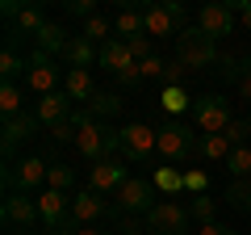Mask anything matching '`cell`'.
<instances>
[{"label": "cell", "instance_id": "obj_43", "mask_svg": "<svg viewBox=\"0 0 251 235\" xmlns=\"http://www.w3.org/2000/svg\"><path fill=\"white\" fill-rule=\"evenodd\" d=\"M239 97L251 101V67H243V76H239Z\"/></svg>", "mask_w": 251, "mask_h": 235}, {"label": "cell", "instance_id": "obj_36", "mask_svg": "<svg viewBox=\"0 0 251 235\" xmlns=\"http://www.w3.org/2000/svg\"><path fill=\"white\" fill-rule=\"evenodd\" d=\"M126 46H130V55H134V63H147V59H151V38H147V34H138V38H130V42H126Z\"/></svg>", "mask_w": 251, "mask_h": 235}, {"label": "cell", "instance_id": "obj_18", "mask_svg": "<svg viewBox=\"0 0 251 235\" xmlns=\"http://www.w3.org/2000/svg\"><path fill=\"white\" fill-rule=\"evenodd\" d=\"M100 67H109L113 76H122V72H130L134 67V55H130V46L122 42V38H109L105 46H100V59H97Z\"/></svg>", "mask_w": 251, "mask_h": 235}, {"label": "cell", "instance_id": "obj_32", "mask_svg": "<svg viewBox=\"0 0 251 235\" xmlns=\"http://www.w3.org/2000/svg\"><path fill=\"white\" fill-rule=\"evenodd\" d=\"M109 34H113V26H109V21L100 17V13H97V17H88V21H84V38H88V42L105 46V42H109Z\"/></svg>", "mask_w": 251, "mask_h": 235}, {"label": "cell", "instance_id": "obj_40", "mask_svg": "<svg viewBox=\"0 0 251 235\" xmlns=\"http://www.w3.org/2000/svg\"><path fill=\"white\" fill-rule=\"evenodd\" d=\"M117 231L122 235H143V227L134 223V214H117Z\"/></svg>", "mask_w": 251, "mask_h": 235}, {"label": "cell", "instance_id": "obj_24", "mask_svg": "<svg viewBox=\"0 0 251 235\" xmlns=\"http://www.w3.org/2000/svg\"><path fill=\"white\" fill-rule=\"evenodd\" d=\"M25 72H29V59L9 42L0 51V76H4V84H17V76H25Z\"/></svg>", "mask_w": 251, "mask_h": 235}, {"label": "cell", "instance_id": "obj_28", "mask_svg": "<svg viewBox=\"0 0 251 235\" xmlns=\"http://www.w3.org/2000/svg\"><path fill=\"white\" fill-rule=\"evenodd\" d=\"M151 185H155V189H163V193L172 198V193H180V189H184V172H176V168H155Z\"/></svg>", "mask_w": 251, "mask_h": 235}, {"label": "cell", "instance_id": "obj_29", "mask_svg": "<svg viewBox=\"0 0 251 235\" xmlns=\"http://www.w3.org/2000/svg\"><path fill=\"white\" fill-rule=\"evenodd\" d=\"M197 151L205 155V160H230V151H234V147L226 143V135H205Z\"/></svg>", "mask_w": 251, "mask_h": 235}, {"label": "cell", "instance_id": "obj_2", "mask_svg": "<svg viewBox=\"0 0 251 235\" xmlns=\"http://www.w3.org/2000/svg\"><path fill=\"white\" fill-rule=\"evenodd\" d=\"M218 59H222V55H218V42H209L201 29H184V34L176 38V63L184 67V72H205Z\"/></svg>", "mask_w": 251, "mask_h": 235}, {"label": "cell", "instance_id": "obj_16", "mask_svg": "<svg viewBox=\"0 0 251 235\" xmlns=\"http://www.w3.org/2000/svg\"><path fill=\"white\" fill-rule=\"evenodd\" d=\"M105 214H109V202L100 198V193H92L88 185H84V189L72 198V218H75L80 227H97Z\"/></svg>", "mask_w": 251, "mask_h": 235}, {"label": "cell", "instance_id": "obj_15", "mask_svg": "<svg viewBox=\"0 0 251 235\" xmlns=\"http://www.w3.org/2000/svg\"><path fill=\"white\" fill-rule=\"evenodd\" d=\"M38 214H42V227H50V231H59V227L72 223V198L59 189H46L42 198H38Z\"/></svg>", "mask_w": 251, "mask_h": 235}, {"label": "cell", "instance_id": "obj_17", "mask_svg": "<svg viewBox=\"0 0 251 235\" xmlns=\"http://www.w3.org/2000/svg\"><path fill=\"white\" fill-rule=\"evenodd\" d=\"M34 114H38V122L42 126H63L67 118H72V97L67 92H50V97H38V105H34Z\"/></svg>", "mask_w": 251, "mask_h": 235}, {"label": "cell", "instance_id": "obj_39", "mask_svg": "<svg viewBox=\"0 0 251 235\" xmlns=\"http://www.w3.org/2000/svg\"><path fill=\"white\" fill-rule=\"evenodd\" d=\"M67 13H72V17H97V9H92V0H67Z\"/></svg>", "mask_w": 251, "mask_h": 235}, {"label": "cell", "instance_id": "obj_5", "mask_svg": "<svg viewBox=\"0 0 251 235\" xmlns=\"http://www.w3.org/2000/svg\"><path fill=\"white\" fill-rule=\"evenodd\" d=\"M188 227H193V214L180 202H159L147 214V235H188Z\"/></svg>", "mask_w": 251, "mask_h": 235}, {"label": "cell", "instance_id": "obj_23", "mask_svg": "<svg viewBox=\"0 0 251 235\" xmlns=\"http://www.w3.org/2000/svg\"><path fill=\"white\" fill-rule=\"evenodd\" d=\"M46 21H50V17H46V13L42 9H38V4H25V9H21L17 13V21H13V29H9V34H29V38H38V34H42V26H46Z\"/></svg>", "mask_w": 251, "mask_h": 235}, {"label": "cell", "instance_id": "obj_14", "mask_svg": "<svg viewBox=\"0 0 251 235\" xmlns=\"http://www.w3.org/2000/svg\"><path fill=\"white\" fill-rule=\"evenodd\" d=\"M4 223L17 227V231L38 227V223H42V214H38V198H29V193H9V198H4Z\"/></svg>", "mask_w": 251, "mask_h": 235}, {"label": "cell", "instance_id": "obj_35", "mask_svg": "<svg viewBox=\"0 0 251 235\" xmlns=\"http://www.w3.org/2000/svg\"><path fill=\"white\" fill-rule=\"evenodd\" d=\"M247 135H251L247 118H234L230 126H226V143H230V147H247Z\"/></svg>", "mask_w": 251, "mask_h": 235}, {"label": "cell", "instance_id": "obj_37", "mask_svg": "<svg viewBox=\"0 0 251 235\" xmlns=\"http://www.w3.org/2000/svg\"><path fill=\"white\" fill-rule=\"evenodd\" d=\"M138 72H143V80H163V72H168V63H163L159 55H151L147 63H138Z\"/></svg>", "mask_w": 251, "mask_h": 235}, {"label": "cell", "instance_id": "obj_4", "mask_svg": "<svg viewBox=\"0 0 251 235\" xmlns=\"http://www.w3.org/2000/svg\"><path fill=\"white\" fill-rule=\"evenodd\" d=\"M155 151H159V130L143 126V122H130L122 130V160L130 164H151Z\"/></svg>", "mask_w": 251, "mask_h": 235}, {"label": "cell", "instance_id": "obj_13", "mask_svg": "<svg viewBox=\"0 0 251 235\" xmlns=\"http://www.w3.org/2000/svg\"><path fill=\"white\" fill-rule=\"evenodd\" d=\"M38 114L34 109H21V114H13V118H4V126H0V135H4V155H13L17 151V143H25V139H34L38 135Z\"/></svg>", "mask_w": 251, "mask_h": 235}, {"label": "cell", "instance_id": "obj_7", "mask_svg": "<svg viewBox=\"0 0 251 235\" xmlns=\"http://www.w3.org/2000/svg\"><path fill=\"white\" fill-rule=\"evenodd\" d=\"M54 84H59V59L34 46V55H29V72H25V88L38 92V97H50Z\"/></svg>", "mask_w": 251, "mask_h": 235}, {"label": "cell", "instance_id": "obj_34", "mask_svg": "<svg viewBox=\"0 0 251 235\" xmlns=\"http://www.w3.org/2000/svg\"><path fill=\"white\" fill-rule=\"evenodd\" d=\"M159 105L168 109V114H180V109L188 105V92L180 88V84H176V88H163V92H159Z\"/></svg>", "mask_w": 251, "mask_h": 235}, {"label": "cell", "instance_id": "obj_3", "mask_svg": "<svg viewBox=\"0 0 251 235\" xmlns=\"http://www.w3.org/2000/svg\"><path fill=\"white\" fill-rule=\"evenodd\" d=\"M184 21H188V9L176 4V0H168V4H143V29H147V38H151V34H159V38L184 34Z\"/></svg>", "mask_w": 251, "mask_h": 235}, {"label": "cell", "instance_id": "obj_1", "mask_svg": "<svg viewBox=\"0 0 251 235\" xmlns=\"http://www.w3.org/2000/svg\"><path fill=\"white\" fill-rule=\"evenodd\" d=\"M75 122H80V135H75V147H80L84 160H109V155H122V130L105 126V122H97V118H88V109H80L75 114Z\"/></svg>", "mask_w": 251, "mask_h": 235}, {"label": "cell", "instance_id": "obj_30", "mask_svg": "<svg viewBox=\"0 0 251 235\" xmlns=\"http://www.w3.org/2000/svg\"><path fill=\"white\" fill-rule=\"evenodd\" d=\"M226 168H230L234 181H247V176H251V147H234L230 160H226Z\"/></svg>", "mask_w": 251, "mask_h": 235}, {"label": "cell", "instance_id": "obj_45", "mask_svg": "<svg viewBox=\"0 0 251 235\" xmlns=\"http://www.w3.org/2000/svg\"><path fill=\"white\" fill-rule=\"evenodd\" d=\"M75 231H80V223H75V218H72V223H67V227H59V231H50V235H75Z\"/></svg>", "mask_w": 251, "mask_h": 235}, {"label": "cell", "instance_id": "obj_31", "mask_svg": "<svg viewBox=\"0 0 251 235\" xmlns=\"http://www.w3.org/2000/svg\"><path fill=\"white\" fill-rule=\"evenodd\" d=\"M188 214H193V223H197V227L218 223V218H214V198H209V193H197V198H193V206H188Z\"/></svg>", "mask_w": 251, "mask_h": 235}, {"label": "cell", "instance_id": "obj_46", "mask_svg": "<svg viewBox=\"0 0 251 235\" xmlns=\"http://www.w3.org/2000/svg\"><path fill=\"white\" fill-rule=\"evenodd\" d=\"M75 235H105V231H100V227H80Z\"/></svg>", "mask_w": 251, "mask_h": 235}, {"label": "cell", "instance_id": "obj_22", "mask_svg": "<svg viewBox=\"0 0 251 235\" xmlns=\"http://www.w3.org/2000/svg\"><path fill=\"white\" fill-rule=\"evenodd\" d=\"M67 42H72V38H67V29H63L59 21H46L42 34L34 38V46H38V51H46V55H63V51H67Z\"/></svg>", "mask_w": 251, "mask_h": 235}, {"label": "cell", "instance_id": "obj_20", "mask_svg": "<svg viewBox=\"0 0 251 235\" xmlns=\"http://www.w3.org/2000/svg\"><path fill=\"white\" fill-rule=\"evenodd\" d=\"M63 92H67L72 101H84V105H88V101L97 97V88H92V72H84V67H67Z\"/></svg>", "mask_w": 251, "mask_h": 235}, {"label": "cell", "instance_id": "obj_11", "mask_svg": "<svg viewBox=\"0 0 251 235\" xmlns=\"http://www.w3.org/2000/svg\"><path fill=\"white\" fill-rule=\"evenodd\" d=\"M193 122H197L205 135H226V126H230V105H226L222 97H201L197 105H193Z\"/></svg>", "mask_w": 251, "mask_h": 235}, {"label": "cell", "instance_id": "obj_10", "mask_svg": "<svg viewBox=\"0 0 251 235\" xmlns=\"http://www.w3.org/2000/svg\"><path fill=\"white\" fill-rule=\"evenodd\" d=\"M126 181H130V176H126V160H122V155L97 160V164L88 168V189H92V193H100V198H105V193H117Z\"/></svg>", "mask_w": 251, "mask_h": 235}, {"label": "cell", "instance_id": "obj_42", "mask_svg": "<svg viewBox=\"0 0 251 235\" xmlns=\"http://www.w3.org/2000/svg\"><path fill=\"white\" fill-rule=\"evenodd\" d=\"M197 235H239V231H230L222 223H205V227H197Z\"/></svg>", "mask_w": 251, "mask_h": 235}, {"label": "cell", "instance_id": "obj_12", "mask_svg": "<svg viewBox=\"0 0 251 235\" xmlns=\"http://www.w3.org/2000/svg\"><path fill=\"white\" fill-rule=\"evenodd\" d=\"M197 29L209 38V42H222L234 29V4H205L197 13Z\"/></svg>", "mask_w": 251, "mask_h": 235}, {"label": "cell", "instance_id": "obj_41", "mask_svg": "<svg viewBox=\"0 0 251 235\" xmlns=\"http://www.w3.org/2000/svg\"><path fill=\"white\" fill-rule=\"evenodd\" d=\"M230 4H234V17L251 29V0H230Z\"/></svg>", "mask_w": 251, "mask_h": 235}, {"label": "cell", "instance_id": "obj_9", "mask_svg": "<svg viewBox=\"0 0 251 235\" xmlns=\"http://www.w3.org/2000/svg\"><path fill=\"white\" fill-rule=\"evenodd\" d=\"M113 198H117V210H122V214H151V210L159 206V202H155V185L138 181V176H130Z\"/></svg>", "mask_w": 251, "mask_h": 235}, {"label": "cell", "instance_id": "obj_25", "mask_svg": "<svg viewBox=\"0 0 251 235\" xmlns=\"http://www.w3.org/2000/svg\"><path fill=\"white\" fill-rule=\"evenodd\" d=\"M84 109H88V118L105 122V118H117V114H122V97H117V92H97Z\"/></svg>", "mask_w": 251, "mask_h": 235}, {"label": "cell", "instance_id": "obj_44", "mask_svg": "<svg viewBox=\"0 0 251 235\" xmlns=\"http://www.w3.org/2000/svg\"><path fill=\"white\" fill-rule=\"evenodd\" d=\"M25 9V4H17V0H4V4H0V13H4V17L9 21H17V13Z\"/></svg>", "mask_w": 251, "mask_h": 235}, {"label": "cell", "instance_id": "obj_26", "mask_svg": "<svg viewBox=\"0 0 251 235\" xmlns=\"http://www.w3.org/2000/svg\"><path fill=\"white\" fill-rule=\"evenodd\" d=\"M72 185H75V168H72V164H50V172H46V189H59V193H67V189H72Z\"/></svg>", "mask_w": 251, "mask_h": 235}, {"label": "cell", "instance_id": "obj_27", "mask_svg": "<svg viewBox=\"0 0 251 235\" xmlns=\"http://www.w3.org/2000/svg\"><path fill=\"white\" fill-rule=\"evenodd\" d=\"M25 109V92H21V84H0V114L13 118Z\"/></svg>", "mask_w": 251, "mask_h": 235}, {"label": "cell", "instance_id": "obj_33", "mask_svg": "<svg viewBox=\"0 0 251 235\" xmlns=\"http://www.w3.org/2000/svg\"><path fill=\"white\" fill-rule=\"evenodd\" d=\"M226 202H230L234 210H247V214H251V176H247V181H234L230 189H226Z\"/></svg>", "mask_w": 251, "mask_h": 235}, {"label": "cell", "instance_id": "obj_21", "mask_svg": "<svg viewBox=\"0 0 251 235\" xmlns=\"http://www.w3.org/2000/svg\"><path fill=\"white\" fill-rule=\"evenodd\" d=\"M113 34L122 38V42H130V38L147 34V29H143V9H134V4H122V13H117V21H113Z\"/></svg>", "mask_w": 251, "mask_h": 235}, {"label": "cell", "instance_id": "obj_6", "mask_svg": "<svg viewBox=\"0 0 251 235\" xmlns=\"http://www.w3.org/2000/svg\"><path fill=\"white\" fill-rule=\"evenodd\" d=\"M197 147H201V143L193 139V130H188L184 122H168V126H159V155H163V160L184 164Z\"/></svg>", "mask_w": 251, "mask_h": 235}, {"label": "cell", "instance_id": "obj_8", "mask_svg": "<svg viewBox=\"0 0 251 235\" xmlns=\"http://www.w3.org/2000/svg\"><path fill=\"white\" fill-rule=\"evenodd\" d=\"M46 172H50V164L42 155H25V160H17L4 172V185H9V193H29V189H38L46 181Z\"/></svg>", "mask_w": 251, "mask_h": 235}, {"label": "cell", "instance_id": "obj_19", "mask_svg": "<svg viewBox=\"0 0 251 235\" xmlns=\"http://www.w3.org/2000/svg\"><path fill=\"white\" fill-rule=\"evenodd\" d=\"M63 59H67L72 67H84V72H88L92 59H100V46H97V42H88L84 34H75L72 42H67V51H63Z\"/></svg>", "mask_w": 251, "mask_h": 235}, {"label": "cell", "instance_id": "obj_38", "mask_svg": "<svg viewBox=\"0 0 251 235\" xmlns=\"http://www.w3.org/2000/svg\"><path fill=\"white\" fill-rule=\"evenodd\" d=\"M205 185H209V176L205 172H184V189L197 198V193H205Z\"/></svg>", "mask_w": 251, "mask_h": 235}]
</instances>
